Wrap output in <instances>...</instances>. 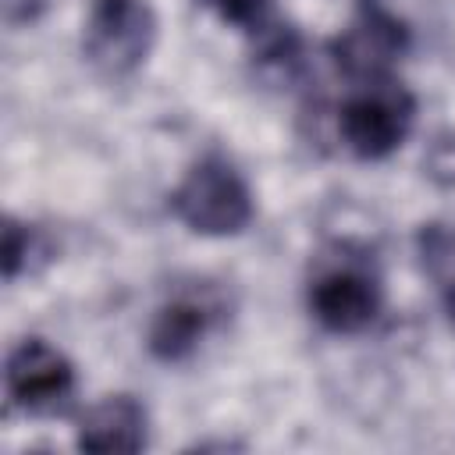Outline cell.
Instances as JSON below:
<instances>
[{
	"label": "cell",
	"instance_id": "30bf717a",
	"mask_svg": "<svg viewBox=\"0 0 455 455\" xmlns=\"http://www.w3.org/2000/svg\"><path fill=\"white\" fill-rule=\"evenodd\" d=\"M199 4L210 7L220 21L238 25V28H259L270 7V0H199Z\"/></svg>",
	"mask_w": 455,
	"mask_h": 455
},
{
	"label": "cell",
	"instance_id": "3957f363",
	"mask_svg": "<svg viewBox=\"0 0 455 455\" xmlns=\"http://www.w3.org/2000/svg\"><path fill=\"white\" fill-rule=\"evenodd\" d=\"M412 121H416V100L405 89L377 78L345 100L338 132L341 142L359 160H384L409 139Z\"/></svg>",
	"mask_w": 455,
	"mask_h": 455
},
{
	"label": "cell",
	"instance_id": "52a82bcc",
	"mask_svg": "<svg viewBox=\"0 0 455 455\" xmlns=\"http://www.w3.org/2000/svg\"><path fill=\"white\" fill-rule=\"evenodd\" d=\"M146 409L132 395H107L78 423L82 451H139L146 448Z\"/></svg>",
	"mask_w": 455,
	"mask_h": 455
},
{
	"label": "cell",
	"instance_id": "ba28073f",
	"mask_svg": "<svg viewBox=\"0 0 455 455\" xmlns=\"http://www.w3.org/2000/svg\"><path fill=\"white\" fill-rule=\"evenodd\" d=\"M206 331H210V309L203 302L171 299L153 313L146 331V348L160 363H181L199 348Z\"/></svg>",
	"mask_w": 455,
	"mask_h": 455
},
{
	"label": "cell",
	"instance_id": "5b68a950",
	"mask_svg": "<svg viewBox=\"0 0 455 455\" xmlns=\"http://www.w3.org/2000/svg\"><path fill=\"white\" fill-rule=\"evenodd\" d=\"M405 46H409L405 25L387 7H380V0H359L352 25L334 39L331 50L348 75H363L377 82L405 53Z\"/></svg>",
	"mask_w": 455,
	"mask_h": 455
},
{
	"label": "cell",
	"instance_id": "7a4b0ae2",
	"mask_svg": "<svg viewBox=\"0 0 455 455\" xmlns=\"http://www.w3.org/2000/svg\"><path fill=\"white\" fill-rule=\"evenodd\" d=\"M153 43L156 14L149 0H92L82 25V53L100 75L124 78L139 71Z\"/></svg>",
	"mask_w": 455,
	"mask_h": 455
},
{
	"label": "cell",
	"instance_id": "8fae6325",
	"mask_svg": "<svg viewBox=\"0 0 455 455\" xmlns=\"http://www.w3.org/2000/svg\"><path fill=\"white\" fill-rule=\"evenodd\" d=\"M423 171L430 174V181L455 188V135H441L434 139V146L423 156Z\"/></svg>",
	"mask_w": 455,
	"mask_h": 455
},
{
	"label": "cell",
	"instance_id": "8992f818",
	"mask_svg": "<svg viewBox=\"0 0 455 455\" xmlns=\"http://www.w3.org/2000/svg\"><path fill=\"white\" fill-rule=\"evenodd\" d=\"M309 313L331 334H359L380 313V284L366 270L334 267L313 281Z\"/></svg>",
	"mask_w": 455,
	"mask_h": 455
},
{
	"label": "cell",
	"instance_id": "9c48e42d",
	"mask_svg": "<svg viewBox=\"0 0 455 455\" xmlns=\"http://www.w3.org/2000/svg\"><path fill=\"white\" fill-rule=\"evenodd\" d=\"M36 252V231L28 224H18L14 217H7L4 224V277L14 281L21 274V267L32 259Z\"/></svg>",
	"mask_w": 455,
	"mask_h": 455
},
{
	"label": "cell",
	"instance_id": "277c9868",
	"mask_svg": "<svg viewBox=\"0 0 455 455\" xmlns=\"http://www.w3.org/2000/svg\"><path fill=\"white\" fill-rule=\"evenodd\" d=\"M4 387L7 398L25 409V412H46L57 409L71 387H75V370L60 348H53L43 338H25L11 348L7 370H4Z\"/></svg>",
	"mask_w": 455,
	"mask_h": 455
},
{
	"label": "cell",
	"instance_id": "6da1fadb",
	"mask_svg": "<svg viewBox=\"0 0 455 455\" xmlns=\"http://www.w3.org/2000/svg\"><path fill=\"white\" fill-rule=\"evenodd\" d=\"M171 213L196 235L228 238L249 228L256 206L238 167L217 153L199 156L171 192Z\"/></svg>",
	"mask_w": 455,
	"mask_h": 455
}]
</instances>
